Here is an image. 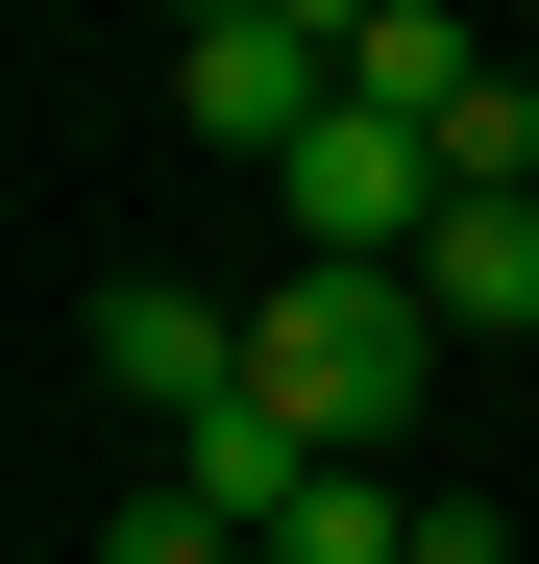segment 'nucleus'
Returning <instances> with one entry per match:
<instances>
[{"instance_id":"nucleus-1","label":"nucleus","mask_w":539,"mask_h":564,"mask_svg":"<svg viewBox=\"0 0 539 564\" xmlns=\"http://www.w3.org/2000/svg\"><path fill=\"white\" fill-rule=\"evenodd\" d=\"M245 393L295 417L319 466H393L417 393H441V295H417V270H270V295H245Z\"/></svg>"},{"instance_id":"nucleus-2","label":"nucleus","mask_w":539,"mask_h":564,"mask_svg":"<svg viewBox=\"0 0 539 564\" xmlns=\"http://www.w3.org/2000/svg\"><path fill=\"white\" fill-rule=\"evenodd\" d=\"M270 197H295V270H417L441 246V123H369V99H343Z\"/></svg>"},{"instance_id":"nucleus-3","label":"nucleus","mask_w":539,"mask_h":564,"mask_svg":"<svg viewBox=\"0 0 539 564\" xmlns=\"http://www.w3.org/2000/svg\"><path fill=\"white\" fill-rule=\"evenodd\" d=\"M172 123H197L221 172H295V148L343 123V50H295V25H197V50H172Z\"/></svg>"},{"instance_id":"nucleus-4","label":"nucleus","mask_w":539,"mask_h":564,"mask_svg":"<svg viewBox=\"0 0 539 564\" xmlns=\"http://www.w3.org/2000/svg\"><path fill=\"white\" fill-rule=\"evenodd\" d=\"M99 393L123 417H221L245 393V319L197 295V270H123V295H99Z\"/></svg>"},{"instance_id":"nucleus-5","label":"nucleus","mask_w":539,"mask_h":564,"mask_svg":"<svg viewBox=\"0 0 539 564\" xmlns=\"http://www.w3.org/2000/svg\"><path fill=\"white\" fill-rule=\"evenodd\" d=\"M417 295H441V344H539V197H441Z\"/></svg>"},{"instance_id":"nucleus-6","label":"nucleus","mask_w":539,"mask_h":564,"mask_svg":"<svg viewBox=\"0 0 539 564\" xmlns=\"http://www.w3.org/2000/svg\"><path fill=\"white\" fill-rule=\"evenodd\" d=\"M172 491H197V516H245V540H270V516L319 491V442L270 417V393H221V417H172Z\"/></svg>"},{"instance_id":"nucleus-7","label":"nucleus","mask_w":539,"mask_h":564,"mask_svg":"<svg viewBox=\"0 0 539 564\" xmlns=\"http://www.w3.org/2000/svg\"><path fill=\"white\" fill-rule=\"evenodd\" d=\"M466 74H491V50H466V0H393V25L343 50V99H369V123H466Z\"/></svg>"},{"instance_id":"nucleus-8","label":"nucleus","mask_w":539,"mask_h":564,"mask_svg":"<svg viewBox=\"0 0 539 564\" xmlns=\"http://www.w3.org/2000/svg\"><path fill=\"white\" fill-rule=\"evenodd\" d=\"M270 564H417V491L393 466H319V491L270 516Z\"/></svg>"},{"instance_id":"nucleus-9","label":"nucleus","mask_w":539,"mask_h":564,"mask_svg":"<svg viewBox=\"0 0 539 564\" xmlns=\"http://www.w3.org/2000/svg\"><path fill=\"white\" fill-rule=\"evenodd\" d=\"M441 197H539V74H466V123H441Z\"/></svg>"},{"instance_id":"nucleus-10","label":"nucleus","mask_w":539,"mask_h":564,"mask_svg":"<svg viewBox=\"0 0 539 564\" xmlns=\"http://www.w3.org/2000/svg\"><path fill=\"white\" fill-rule=\"evenodd\" d=\"M99 564H270V540H245V516H197V491H172V466H147V491L99 516Z\"/></svg>"},{"instance_id":"nucleus-11","label":"nucleus","mask_w":539,"mask_h":564,"mask_svg":"<svg viewBox=\"0 0 539 564\" xmlns=\"http://www.w3.org/2000/svg\"><path fill=\"white\" fill-rule=\"evenodd\" d=\"M417 564H515V516L491 491H417Z\"/></svg>"},{"instance_id":"nucleus-12","label":"nucleus","mask_w":539,"mask_h":564,"mask_svg":"<svg viewBox=\"0 0 539 564\" xmlns=\"http://www.w3.org/2000/svg\"><path fill=\"white\" fill-rule=\"evenodd\" d=\"M197 25H270V0H172V50H197Z\"/></svg>"}]
</instances>
